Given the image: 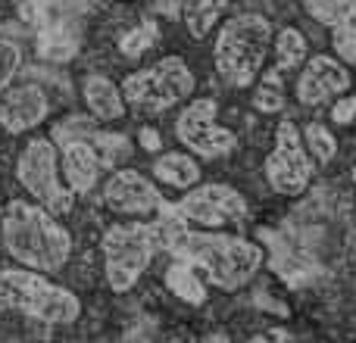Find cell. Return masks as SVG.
Here are the masks:
<instances>
[{
  "instance_id": "1",
  "label": "cell",
  "mask_w": 356,
  "mask_h": 343,
  "mask_svg": "<svg viewBox=\"0 0 356 343\" xmlns=\"http://www.w3.org/2000/svg\"><path fill=\"white\" fill-rule=\"evenodd\" d=\"M166 250L178 262L207 271L209 281L222 290L244 287L263 265V246H257L247 237H238V234L178 228L169 234Z\"/></svg>"
},
{
  "instance_id": "2",
  "label": "cell",
  "mask_w": 356,
  "mask_h": 343,
  "mask_svg": "<svg viewBox=\"0 0 356 343\" xmlns=\"http://www.w3.org/2000/svg\"><path fill=\"white\" fill-rule=\"evenodd\" d=\"M0 237L3 246L22 269L31 271H60L72 256V234L41 209L38 203L13 200L0 221Z\"/></svg>"
},
{
  "instance_id": "3",
  "label": "cell",
  "mask_w": 356,
  "mask_h": 343,
  "mask_svg": "<svg viewBox=\"0 0 356 343\" xmlns=\"http://www.w3.org/2000/svg\"><path fill=\"white\" fill-rule=\"evenodd\" d=\"M178 228H184V221L169 209V203L160 206V221H131V225L106 228L104 240H100L106 284L116 294H129L150 269L156 250L166 246L169 234Z\"/></svg>"
},
{
  "instance_id": "4",
  "label": "cell",
  "mask_w": 356,
  "mask_h": 343,
  "mask_svg": "<svg viewBox=\"0 0 356 343\" xmlns=\"http://www.w3.org/2000/svg\"><path fill=\"white\" fill-rule=\"evenodd\" d=\"M269 41H272V25L266 16L244 12V16L228 19L219 28V37H216L213 47L216 69H219L222 81L232 87L253 85L259 69H263Z\"/></svg>"
},
{
  "instance_id": "5",
  "label": "cell",
  "mask_w": 356,
  "mask_h": 343,
  "mask_svg": "<svg viewBox=\"0 0 356 343\" xmlns=\"http://www.w3.org/2000/svg\"><path fill=\"white\" fill-rule=\"evenodd\" d=\"M0 290L6 306L44 321V325H72L81 315V303L72 290L54 284L31 269H0Z\"/></svg>"
},
{
  "instance_id": "6",
  "label": "cell",
  "mask_w": 356,
  "mask_h": 343,
  "mask_svg": "<svg viewBox=\"0 0 356 343\" xmlns=\"http://www.w3.org/2000/svg\"><path fill=\"white\" fill-rule=\"evenodd\" d=\"M122 100L135 112H163L181 103L194 91V75L181 56H166L156 66L135 72L122 81Z\"/></svg>"
},
{
  "instance_id": "7",
  "label": "cell",
  "mask_w": 356,
  "mask_h": 343,
  "mask_svg": "<svg viewBox=\"0 0 356 343\" xmlns=\"http://www.w3.org/2000/svg\"><path fill=\"white\" fill-rule=\"evenodd\" d=\"M16 178L50 215H66L72 209V194L60 181V156L50 137H35L25 144L16 162Z\"/></svg>"
},
{
  "instance_id": "8",
  "label": "cell",
  "mask_w": 356,
  "mask_h": 343,
  "mask_svg": "<svg viewBox=\"0 0 356 343\" xmlns=\"http://www.w3.org/2000/svg\"><path fill=\"white\" fill-rule=\"evenodd\" d=\"M216 116H219V103H216L213 97H197V100H191L181 110V116L175 119L178 141L194 156L219 160V156H228L238 147V135L222 128V125L216 122Z\"/></svg>"
},
{
  "instance_id": "9",
  "label": "cell",
  "mask_w": 356,
  "mask_h": 343,
  "mask_svg": "<svg viewBox=\"0 0 356 343\" xmlns=\"http://www.w3.org/2000/svg\"><path fill=\"white\" fill-rule=\"evenodd\" d=\"M266 181L275 194L297 196L313 181V156L303 147V137L294 122L275 128V147L266 156Z\"/></svg>"
},
{
  "instance_id": "10",
  "label": "cell",
  "mask_w": 356,
  "mask_h": 343,
  "mask_svg": "<svg viewBox=\"0 0 356 343\" xmlns=\"http://www.w3.org/2000/svg\"><path fill=\"white\" fill-rule=\"evenodd\" d=\"M181 221H194L200 228H222L232 221L247 219V200L241 190L228 187V184H200L184 194L181 203L169 206Z\"/></svg>"
},
{
  "instance_id": "11",
  "label": "cell",
  "mask_w": 356,
  "mask_h": 343,
  "mask_svg": "<svg viewBox=\"0 0 356 343\" xmlns=\"http://www.w3.org/2000/svg\"><path fill=\"white\" fill-rule=\"evenodd\" d=\"M104 203L106 209H113L119 215H150L160 212V206L166 200L160 196L156 184L150 178H144L141 172L116 169L110 175V181L104 184Z\"/></svg>"
},
{
  "instance_id": "12",
  "label": "cell",
  "mask_w": 356,
  "mask_h": 343,
  "mask_svg": "<svg viewBox=\"0 0 356 343\" xmlns=\"http://www.w3.org/2000/svg\"><path fill=\"white\" fill-rule=\"evenodd\" d=\"M350 87V72L334 56H313L297 78V97L303 106H319Z\"/></svg>"
},
{
  "instance_id": "13",
  "label": "cell",
  "mask_w": 356,
  "mask_h": 343,
  "mask_svg": "<svg viewBox=\"0 0 356 343\" xmlns=\"http://www.w3.org/2000/svg\"><path fill=\"white\" fill-rule=\"evenodd\" d=\"M50 103L47 94L41 91L38 85H19L13 91L3 94L0 100V128L10 131V135H22V131L35 128L38 122H44Z\"/></svg>"
},
{
  "instance_id": "14",
  "label": "cell",
  "mask_w": 356,
  "mask_h": 343,
  "mask_svg": "<svg viewBox=\"0 0 356 343\" xmlns=\"http://www.w3.org/2000/svg\"><path fill=\"white\" fill-rule=\"evenodd\" d=\"M60 160H63V178H66L69 194H91L97 187L104 169H100L94 150L81 137L60 144Z\"/></svg>"
},
{
  "instance_id": "15",
  "label": "cell",
  "mask_w": 356,
  "mask_h": 343,
  "mask_svg": "<svg viewBox=\"0 0 356 343\" xmlns=\"http://www.w3.org/2000/svg\"><path fill=\"white\" fill-rule=\"evenodd\" d=\"M38 53L50 62H69L79 53V22L75 16H54L38 28Z\"/></svg>"
},
{
  "instance_id": "16",
  "label": "cell",
  "mask_w": 356,
  "mask_h": 343,
  "mask_svg": "<svg viewBox=\"0 0 356 343\" xmlns=\"http://www.w3.org/2000/svg\"><path fill=\"white\" fill-rule=\"evenodd\" d=\"M85 103L88 110L94 112V119H104V122H113V119L125 116V100L122 91L113 85L106 75H88L85 78Z\"/></svg>"
},
{
  "instance_id": "17",
  "label": "cell",
  "mask_w": 356,
  "mask_h": 343,
  "mask_svg": "<svg viewBox=\"0 0 356 343\" xmlns=\"http://www.w3.org/2000/svg\"><path fill=\"white\" fill-rule=\"evenodd\" d=\"M81 141L94 150L100 169H119L131 156V141L125 135H119V131H100L91 125V128L81 135Z\"/></svg>"
},
{
  "instance_id": "18",
  "label": "cell",
  "mask_w": 356,
  "mask_h": 343,
  "mask_svg": "<svg viewBox=\"0 0 356 343\" xmlns=\"http://www.w3.org/2000/svg\"><path fill=\"white\" fill-rule=\"evenodd\" d=\"M228 0H178V16L184 19L188 31L194 37H207L213 31V25L219 22V16L225 12Z\"/></svg>"
},
{
  "instance_id": "19",
  "label": "cell",
  "mask_w": 356,
  "mask_h": 343,
  "mask_svg": "<svg viewBox=\"0 0 356 343\" xmlns=\"http://www.w3.org/2000/svg\"><path fill=\"white\" fill-rule=\"evenodd\" d=\"M154 175L163 184H172V187H197L200 181V166L191 153H163L154 162Z\"/></svg>"
},
{
  "instance_id": "20",
  "label": "cell",
  "mask_w": 356,
  "mask_h": 343,
  "mask_svg": "<svg viewBox=\"0 0 356 343\" xmlns=\"http://www.w3.org/2000/svg\"><path fill=\"white\" fill-rule=\"evenodd\" d=\"M166 287H169V294L178 296L181 303H188V306H203L207 303V284L184 262H175L166 269Z\"/></svg>"
},
{
  "instance_id": "21",
  "label": "cell",
  "mask_w": 356,
  "mask_h": 343,
  "mask_svg": "<svg viewBox=\"0 0 356 343\" xmlns=\"http://www.w3.org/2000/svg\"><path fill=\"white\" fill-rule=\"evenodd\" d=\"M307 56V37L300 35L297 28H282L275 35V60H278V72L284 69H297Z\"/></svg>"
},
{
  "instance_id": "22",
  "label": "cell",
  "mask_w": 356,
  "mask_h": 343,
  "mask_svg": "<svg viewBox=\"0 0 356 343\" xmlns=\"http://www.w3.org/2000/svg\"><path fill=\"white\" fill-rule=\"evenodd\" d=\"M303 3H307L309 16L316 22H322L325 28H338L341 22H347L356 12V0H303Z\"/></svg>"
},
{
  "instance_id": "23",
  "label": "cell",
  "mask_w": 356,
  "mask_h": 343,
  "mask_svg": "<svg viewBox=\"0 0 356 343\" xmlns=\"http://www.w3.org/2000/svg\"><path fill=\"white\" fill-rule=\"evenodd\" d=\"M303 147H307V153L313 156L316 162H332L334 153H338V144H334V135L325 128V125L319 122H309L307 131H303Z\"/></svg>"
},
{
  "instance_id": "24",
  "label": "cell",
  "mask_w": 356,
  "mask_h": 343,
  "mask_svg": "<svg viewBox=\"0 0 356 343\" xmlns=\"http://www.w3.org/2000/svg\"><path fill=\"white\" fill-rule=\"evenodd\" d=\"M253 106H257L259 112H278L284 106V87H282V72H278V69L263 75L257 94H253Z\"/></svg>"
},
{
  "instance_id": "25",
  "label": "cell",
  "mask_w": 356,
  "mask_h": 343,
  "mask_svg": "<svg viewBox=\"0 0 356 343\" xmlns=\"http://www.w3.org/2000/svg\"><path fill=\"white\" fill-rule=\"evenodd\" d=\"M156 37H160V28H156V22H154V19H144L138 28H131L129 35L119 41V50H122L125 56H141L144 50L154 47Z\"/></svg>"
},
{
  "instance_id": "26",
  "label": "cell",
  "mask_w": 356,
  "mask_h": 343,
  "mask_svg": "<svg viewBox=\"0 0 356 343\" xmlns=\"http://www.w3.org/2000/svg\"><path fill=\"white\" fill-rule=\"evenodd\" d=\"M19 66H22V50H19L13 41H0V91L13 81V75L19 72Z\"/></svg>"
},
{
  "instance_id": "27",
  "label": "cell",
  "mask_w": 356,
  "mask_h": 343,
  "mask_svg": "<svg viewBox=\"0 0 356 343\" xmlns=\"http://www.w3.org/2000/svg\"><path fill=\"white\" fill-rule=\"evenodd\" d=\"M38 3L44 6L47 19H54V16H75V12L85 10L91 0H38Z\"/></svg>"
},
{
  "instance_id": "28",
  "label": "cell",
  "mask_w": 356,
  "mask_h": 343,
  "mask_svg": "<svg viewBox=\"0 0 356 343\" xmlns=\"http://www.w3.org/2000/svg\"><path fill=\"white\" fill-rule=\"evenodd\" d=\"M356 119V97H338V103L332 106V122L350 125Z\"/></svg>"
},
{
  "instance_id": "29",
  "label": "cell",
  "mask_w": 356,
  "mask_h": 343,
  "mask_svg": "<svg viewBox=\"0 0 356 343\" xmlns=\"http://www.w3.org/2000/svg\"><path fill=\"white\" fill-rule=\"evenodd\" d=\"M138 137H141V147L147 150V153H160V150H163V137H160V131L150 128V125H147V128H141V135H138Z\"/></svg>"
},
{
  "instance_id": "30",
  "label": "cell",
  "mask_w": 356,
  "mask_h": 343,
  "mask_svg": "<svg viewBox=\"0 0 356 343\" xmlns=\"http://www.w3.org/2000/svg\"><path fill=\"white\" fill-rule=\"evenodd\" d=\"M247 343H269V337H250Z\"/></svg>"
},
{
  "instance_id": "31",
  "label": "cell",
  "mask_w": 356,
  "mask_h": 343,
  "mask_svg": "<svg viewBox=\"0 0 356 343\" xmlns=\"http://www.w3.org/2000/svg\"><path fill=\"white\" fill-rule=\"evenodd\" d=\"M0 309H6V300H3V290H0Z\"/></svg>"
},
{
  "instance_id": "32",
  "label": "cell",
  "mask_w": 356,
  "mask_h": 343,
  "mask_svg": "<svg viewBox=\"0 0 356 343\" xmlns=\"http://www.w3.org/2000/svg\"><path fill=\"white\" fill-rule=\"evenodd\" d=\"M353 181H356V169H353Z\"/></svg>"
}]
</instances>
